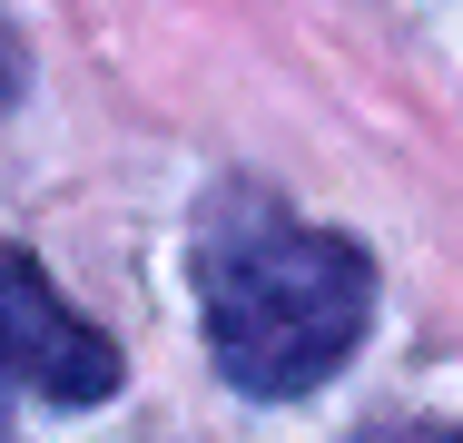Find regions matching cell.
<instances>
[{
	"mask_svg": "<svg viewBox=\"0 0 463 443\" xmlns=\"http://www.w3.org/2000/svg\"><path fill=\"white\" fill-rule=\"evenodd\" d=\"M197 296H207V354L227 364L237 394H306L355 354L374 266L335 227H306L267 197H227L197 247Z\"/></svg>",
	"mask_w": 463,
	"mask_h": 443,
	"instance_id": "obj_1",
	"label": "cell"
},
{
	"mask_svg": "<svg viewBox=\"0 0 463 443\" xmlns=\"http://www.w3.org/2000/svg\"><path fill=\"white\" fill-rule=\"evenodd\" d=\"M0 384L40 404H109L118 394V345L40 276L30 247H0Z\"/></svg>",
	"mask_w": 463,
	"mask_h": 443,
	"instance_id": "obj_2",
	"label": "cell"
},
{
	"mask_svg": "<svg viewBox=\"0 0 463 443\" xmlns=\"http://www.w3.org/2000/svg\"><path fill=\"white\" fill-rule=\"evenodd\" d=\"M414 443H454V434H414Z\"/></svg>",
	"mask_w": 463,
	"mask_h": 443,
	"instance_id": "obj_3",
	"label": "cell"
},
{
	"mask_svg": "<svg viewBox=\"0 0 463 443\" xmlns=\"http://www.w3.org/2000/svg\"><path fill=\"white\" fill-rule=\"evenodd\" d=\"M0 443H10V434H0Z\"/></svg>",
	"mask_w": 463,
	"mask_h": 443,
	"instance_id": "obj_4",
	"label": "cell"
}]
</instances>
